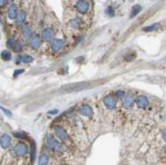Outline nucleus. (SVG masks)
<instances>
[{
  "label": "nucleus",
  "instance_id": "1",
  "mask_svg": "<svg viewBox=\"0 0 166 165\" xmlns=\"http://www.w3.org/2000/svg\"><path fill=\"white\" fill-rule=\"evenodd\" d=\"M73 7L78 14L87 15L91 10V2L90 0H75Z\"/></svg>",
  "mask_w": 166,
  "mask_h": 165
},
{
  "label": "nucleus",
  "instance_id": "2",
  "mask_svg": "<svg viewBox=\"0 0 166 165\" xmlns=\"http://www.w3.org/2000/svg\"><path fill=\"white\" fill-rule=\"evenodd\" d=\"M53 132H54L55 135L57 137V139L59 140L60 142H62L63 144H65L66 146H70L71 145V141H70V135H68V133L64 130V128L60 125H55L53 128Z\"/></svg>",
  "mask_w": 166,
  "mask_h": 165
},
{
  "label": "nucleus",
  "instance_id": "3",
  "mask_svg": "<svg viewBox=\"0 0 166 165\" xmlns=\"http://www.w3.org/2000/svg\"><path fill=\"white\" fill-rule=\"evenodd\" d=\"M90 84L87 82H80V83H73L65 85L61 88V92L63 93H70V92H77L80 91V90H84L86 88H89Z\"/></svg>",
  "mask_w": 166,
  "mask_h": 165
},
{
  "label": "nucleus",
  "instance_id": "4",
  "mask_svg": "<svg viewBox=\"0 0 166 165\" xmlns=\"http://www.w3.org/2000/svg\"><path fill=\"white\" fill-rule=\"evenodd\" d=\"M78 113L80 115L82 118L84 119H91L93 118V115H94V111H93V108L87 103H84L78 107Z\"/></svg>",
  "mask_w": 166,
  "mask_h": 165
},
{
  "label": "nucleus",
  "instance_id": "5",
  "mask_svg": "<svg viewBox=\"0 0 166 165\" xmlns=\"http://www.w3.org/2000/svg\"><path fill=\"white\" fill-rule=\"evenodd\" d=\"M67 27L73 32L80 31L82 29V19H80V17H78V15L70 17L67 21Z\"/></svg>",
  "mask_w": 166,
  "mask_h": 165
},
{
  "label": "nucleus",
  "instance_id": "6",
  "mask_svg": "<svg viewBox=\"0 0 166 165\" xmlns=\"http://www.w3.org/2000/svg\"><path fill=\"white\" fill-rule=\"evenodd\" d=\"M54 36H55L54 29L51 28V27H47V28H45L44 30L42 31L41 39L45 42H51L54 39Z\"/></svg>",
  "mask_w": 166,
  "mask_h": 165
},
{
  "label": "nucleus",
  "instance_id": "7",
  "mask_svg": "<svg viewBox=\"0 0 166 165\" xmlns=\"http://www.w3.org/2000/svg\"><path fill=\"white\" fill-rule=\"evenodd\" d=\"M13 152H14V154L17 156H24V155L28 154L29 148L26 144L21 142V143H17L14 147H13Z\"/></svg>",
  "mask_w": 166,
  "mask_h": 165
},
{
  "label": "nucleus",
  "instance_id": "8",
  "mask_svg": "<svg viewBox=\"0 0 166 165\" xmlns=\"http://www.w3.org/2000/svg\"><path fill=\"white\" fill-rule=\"evenodd\" d=\"M63 45H64V41L62 39H58V38L57 39H53L50 44V48H51L52 53H54V54L58 53V52L63 48Z\"/></svg>",
  "mask_w": 166,
  "mask_h": 165
},
{
  "label": "nucleus",
  "instance_id": "9",
  "mask_svg": "<svg viewBox=\"0 0 166 165\" xmlns=\"http://www.w3.org/2000/svg\"><path fill=\"white\" fill-rule=\"evenodd\" d=\"M42 43V39L36 34H32V35L29 37V44L32 47L33 49H38L40 48Z\"/></svg>",
  "mask_w": 166,
  "mask_h": 165
},
{
  "label": "nucleus",
  "instance_id": "10",
  "mask_svg": "<svg viewBox=\"0 0 166 165\" xmlns=\"http://www.w3.org/2000/svg\"><path fill=\"white\" fill-rule=\"evenodd\" d=\"M103 103H104V105L110 110L114 109L116 106V100L112 95H108V96L104 97V99H103Z\"/></svg>",
  "mask_w": 166,
  "mask_h": 165
},
{
  "label": "nucleus",
  "instance_id": "11",
  "mask_svg": "<svg viewBox=\"0 0 166 165\" xmlns=\"http://www.w3.org/2000/svg\"><path fill=\"white\" fill-rule=\"evenodd\" d=\"M17 12H19V9H17V5L15 3H11L7 9V17L8 19L13 21V19H17Z\"/></svg>",
  "mask_w": 166,
  "mask_h": 165
},
{
  "label": "nucleus",
  "instance_id": "12",
  "mask_svg": "<svg viewBox=\"0 0 166 165\" xmlns=\"http://www.w3.org/2000/svg\"><path fill=\"white\" fill-rule=\"evenodd\" d=\"M11 145V138L7 134H4L0 137V146L3 149L9 148Z\"/></svg>",
  "mask_w": 166,
  "mask_h": 165
},
{
  "label": "nucleus",
  "instance_id": "13",
  "mask_svg": "<svg viewBox=\"0 0 166 165\" xmlns=\"http://www.w3.org/2000/svg\"><path fill=\"white\" fill-rule=\"evenodd\" d=\"M26 19H27V12H26V11H24V9L19 10V12H17V19H15L17 26L22 27V24L26 22Z\"/></svg>",
  "mask_w": 166,
  "mask_h": 165
},
{
  "label": "nucleus",
  "instance_id": "14",
  "mask_svg": "<svg viewBox=\"0 0 166 165\" xmlns=\"http://www.w3.org/2000/svg\"><path fill=\"white\" fill-rule=\"evenodd\" d=\"M133 104H134V97L131 94H126L123 97V100H122L123 107H125L126 109H129L133 106Z\"/></svg>",
  "mask_w": 166,
  "mask_h": 165
},
{
  "label": "nucleus",
  "instance_id": "15",
  "mask_svg": "<svg viewBox=\"0 0 166 165\" xmlns=\"http://www.w3.org/2000/svg\"><path fill=\"white\" fill-rule=\"evenodd\" d=\"M136 103H137V105H138V107L141 108V109H145V108L149 105V101H148L147 97H145V96H139L136 100Z\"/></svg>",
  "mask_w": 166,
  "mask_h": 165
},
{
  "label": "nucleus",
  "instance_id": "16",
  "mask_svg": "<svg viewBox=\"0 0 166 165\" xmlns=\"http://www.w3.org/2000/svg\"><path fill=\"white\" fill-rule=\"evenodd\" d=\"M34 61V58L30 55H21L17 58V63H31Z\"/></svg>",
  "mask_w": 166,
  "mask_h": 165
},
{
  "label": "nucleus",
  "instance_id": "17",
  "mask_svg": "<svg viewBox=\"0 0 166 165\" xmlns=\"http://www.w3.org/2000/svg\"><path fill=\"white\" fill-rule=\"evenodd\" d=\"M39 165H46L50 163V157H49L48 154L46 153H42L39 157V161H38Z\"/></svg>",
  "mask_w": 166,
  "mask_h": 165
},
{
  "label": "nucleus",
  "instance_id": "18",
  "mask_svg": "<svg viewBox=\"0 0 166 165\" xmlns=\"http://www.w3.org/2000/svg\"><path fill=\"white\" fill-rule=\"evenodd\" d=\"M142 6L139 5V4H136V5L133 6V8H132V11H131V15H129V17L131 19H134V17H137V15L139 14V13L142 11Z\"/></svg>",
  "mask_w": 166,
  "mask_h": 165
},
{
  "label": "nucleus",
  "instance_id": "19",
  "mask_svg": "<svg viewBox=\"0 0 166 165\" xmlns=\"http://www.w3.org/2000/svg\"><path fill=\"white\" fill-rule=\"evenodd\" d=\"M161 28V24L159 22H156V24H150V26H147L145 28H143V31L144 32H152V31H157Z\"/></svg>",
  "mask_w": 166,
  "mask_h": 165
},
{
  "label": "nucleus",
  "instance_id": "20",
  "mask_svg": "<svg viewBox=\"0 0 166 165\" xmlns=\"http://www.w3.org/2000/svg\"><path fill=\"white\" fill-rule=\"evenodd\" d=\"M22 33L24 37H30L32 35V30H31V27L29 24H22Z\"/></svg>",
  "mask_w": 166,
  "mask_h": 165
},
{
  "label": "nucleus",
  "instance_id": "21",
  "mask_svg": "<svg viewBox=\"0 0 166 165\" xmlns=\"http://www.w3.org/2000/svg\"><path fill=\"white\" fill-rule=\"evenodd\" d=\"M1 58L4 61H9L11 59V53L8 50H3L1 52Z\"/></svg>",
  "mask_w": 166,
  "mask_h": 165
},
{
  "label": "nucleus",
  "instance_id": "22",
  "mask_svg": "<svg viewBox=\"0 0 166 165\" xmlns=\"http://www.w3.org/2000/svg\"><path fill=\"white\" fill-rule=\"evenodd\" d=\"M14 44H15L14 38H13L12 36H9V37H8V39H7V41H6V46H7L8 48H13Z\"/></svg>",
  "mask_w": 166,
  "mask_h": 165
},
{
  "label": "nucleus",
  "instance_id": "23",
  "mask_svg": "<svg viewBox=\"0 0 166 165\" xmlns=\"http://www.w3.org/2000/svg\"><path fill=\"white\" fill-rule=\"evenodd\" d=\"M136 57H137V54L134 53V52H133V53L126 54V55H125V57H124V60H125V61H127V62H131V61H133Z\"/></svg>",
  "mask_w": 166,
  "mask_h": 165
},
{
  "label": "nucleus",
  "instance_id": "24",
  "mask_svg": "<svg viewBox=\"0 0 166 165\" xmlns=\"http://www.w3.org/2000/svg\"><path fill=\"white\" fill-rule=\"evenodd\" d=\"M30 154H31V160H32V162H34L35 161V157H36V146L34 144H32V147H31Z\"/></svg>",
  "mask_w": 166,
  "mask_h": 165
},
{
  "label": "nucleus",
  "instance_id": "25",
  "mask_svg": "<svg viewBox=\"0 0 166 165\" xmlns=\"http://www.w3.org/2000/svg\"><path fill=\"white\" fill-rule=\"evenodd\" d=\"M22 43L19 42V41H17V42H15V44H14V46H13V50H14L15 52H19L22 50Z\"/></svg>",
  "mask_w": 166,
  "mask_h": 165
},
{
  "label": "nucleus",
  "instance_id": "26",
  "mask_svg": "<svg viewBox=\"0 0 166 165\" xmlns=\"http://www.w3.org/2000/svg\"><path fill=\"white\" fill-rule=\"evenodd\" d=\"M13 135L17 138H19V139H24V138L27 137L26 133H24V132H14L13 133Z\"/></svg>",
  "mask_w": 166,
  "mask_h": 165
},
{
  "label": "nucleus",
  "instance_id": "27",
  "mask_svg": "<svg viewBox=\"0 0 166 165\" xmlns=\"http://www.w3.org/2000/svg\"><path fill=\"white\" fill-rule=\"evenodd\" d=\"M105 12H106L107 14L109 15V17H112V15H114V10H113V8H112L111 6L107 7V9L105 10Z\"/></svg>",
  "mask_w": 166,
  "mask_h": 165
},
{
  "label": "nucleus",
  "instance_id": "28",
  "mask_svg": "<svg viewBox=\"0 0 166 165\" xmlns=\"http://www.w3.org/2000/svg\"><path fill=\"white\" fill-rule=\"evenodd\" d=\"M24 71V68H22V69H17L14 72H13V78H17V76H19L21 73H22V72Z\"/></svg>",
  "mask_w": 166,
  "mask_h": 165
},
{
  "label": "nucleus",
  "instance_id": "29",
  "mask_svg": "<svg viewBox=\"0 0 166 165\" xmlns=\"http://www.w3.org/2000/svg\"><path fill=\"white\" fill-rule=\"evenodd\" d=\"M0 109L2 110V111L4 112V113H5L6 115H7V116H11V112L9 111V110H7V109H5V108H3V107H1V106H0Z\"/></svg>",
  "mask_w": 166,
  "mask_h": 165
},
{
  "label": "nucleus",
  "instance_id": "30",
  "mask_svg": "<svg viewBox=\"0 0 166 165\" xmlns=\"http://www.w3.org/2000/svg\"><path fill=\"white\" fill-rule=\"evenodd\" d=\"M7 0H0V7H4L7 3Z\"/></svg>",
  "mask_w": 166,
  "mask_h": 165
},
{
  "label": "nucleus",
  "instance_id": "31",
  "mask_svg": "<svg viewBox=\"0 0 166 165\" xmlns=\"http://www.w3.org/2000/svg\"><path fill=\"white\" fill-rule=\"evenodd\" d=\"M7 1H8V2H12L13 0H7Z\"/></svg>",
  "mask_w": 166,
  "mask_h": 165
},
{
  "label": "nucleus",
  "instance_id": "32",
  "mask_svg": "<svg viewBox=\"0 0 166 165\" xmlns=\"http://www.w3.org/2000/svg\"><path fill=\"white\" fill-rule=\"evenodd\" d=\"M0 22H1V17H0Z\"/></svg>",
  "mask_w": 166,
  "mask_h": 165
},
{
  "label": "nucleus",
  "instance_id": "33",
  "mask_svg": "<svg viewBox=\"0 0 166 165\" xmlns=\"http://www.w3.org/2000/svg\"><path fill=\"white\" fill-rule=\"evenodd\" d=\"M131 1H133V0H131Z\"/></svg>",
  "mask_w": 166,
  "mask_h": 165
}]
</instances>
